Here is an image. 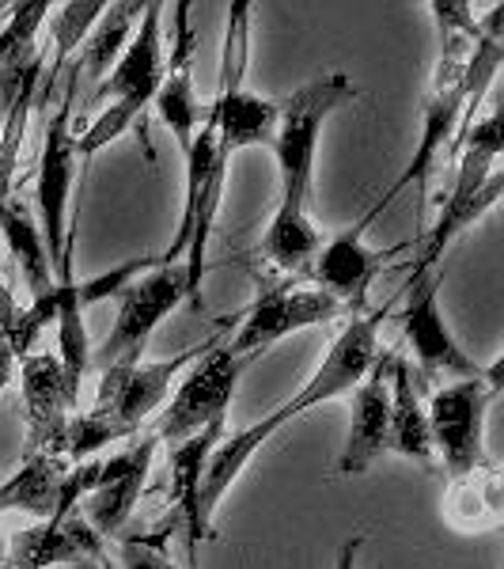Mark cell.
Wrapping results in <instances>:
<instances>
[{"instance_id": "cell-18", "label": "cell", "mask_w": 504, "mask_h": 569, "mask_svg": "<svg viewBox=\"0 0 504 569\" xmlns=\"http://www.w3.org/2000/svg\"><path fill=\"white\" fill-rule=\"evenodd\" d=\"M387 429H391V391H387V357H383V361L372 365V372L353 391V421L342 456H337V471L342 475L369 471L387 452Z\"/></svg>"}, {"instance_id": "cell-21", "label": "cell", "mask_w": 504, "mask_h": 569, "mask_svg": "<svg viewBox=\"0 0 504 569\" xmlns=\"http://www.w3.org/2000/svg\"><path fill=\"white\" fill-rule=\"evenodd\" d=\"M65 456H23L20 471L0 482V512H27L34 520H50L61 501V486L69 475Z\"/></svg>"}, {"instance_id": "cell-16", "label": "cell", "mask_w": 504, "mask_h": 569, "mask_svg": "<svg viewBox=\"0 0 504 569\" xmlns=\"http://www.w3.org/2000/svg\"><path fill=\"white\" fill-rule=\"evenodd\" d=\"M190 61H194V27H190V4H175V42H171V61L163 66V84L155 91L152 107L163 118V126L179 141L182 156L190 152L198 126H201V103L194 96V77H190Z\"/></svg>"}, {"instance_id": "cell-12", "label": "cell", "mask_w": 504, "mask_h": 569, "mask_svg": "<svg viewBox=\"0 0 504 569\" xmlns=\"http://www.w3.org/2000/svg\"><path fill=\"white\" fill-rule=\"evenodd\" d=\"M375 217H380V213L369 209V213L356 220L353 228H345V232H337L334 240H326L323 247H319L315 262H311V266H315L319 289L330 292V297L350 311V316H364V311H369V289L375 284V278H380L383 262L406 251V247L375 251V247L364 243V232L372 228Z\"/></svg>"}, {"instance_id": "cell-26", "label": "cell", "mask_w": 504, "mask_h": 569, "mask_svg": "<svg viewBox=\"0 0 504 569\" xmlns=\"http://www.w3.org/2000/svg\"><path fill=\"white\" fill-rule=\"evenodd\" d=\"M133 437L130 429L114 426V421L99 418V415H72L69 418V429H65V460L69 463H84V460H95L99 448H107L110 440H125Z\"/></svg>"}, {"instance_id": "cell-30", "label": "cell", "mask_w": 504, "mask_h": 569, "mask_svg": "<svg viewBox=\"0 0 504 569\" xmlns=\"http://www.w3.org/2000/svg\"><path fill=\"white\" fill-rule=\"evenodd\" d=\"M364 547V536H353V539H345L342 550H337V562L334 569H356V550Z\"/></svg>"}, {"instance_id": "cell-13", "label": "cell", "mask_w": 504, "mask_h": 569, "mask_svg": "<svg viewBox=\"0 0 504 569\" xmlns=\"http://www.w3.org/2000/svg\"><path fill=\"white\" fill-rule=\"evenodd\" d=\"M155 448H160V437H144L137 440L130 452H118L103 460L99 467V482L95 490L88 493V525L95 536H114V531H122L125 520L133 517L137 501H141V490L144 482H149V471H152V456Z\"/></svg>"}, {"instance_id": "cell-4", "label": "cell", "mask_w": 504, "mask_h": 569, "mask_svg": "<svg viewBox=\"0 0 504 569\" xmlns=\"http://www.w3.org/2000/svg\"><path fill=\"white\" fill-rule=\"evenodd\" d=\"M246 31H251V4L235 0L228 8V31H224V58H220V80L213 96L216 122V149L232 160L243 149H270L273 130H278V103L259 96L243 84L246 72Z\"/></svg>"}, {"instance_id": "cell-15", "label": "cell", "mask_w": 504, "mask_h": 569, "mask_svg": "<svg viewBox=\"0 0 504 569\" xmlns=\"http://www.w3.org/2000/svg\"><path fill=\"white\" fill-rule=\"evenodd\" d=\"M107 547L103 536H95L80 512L61 520H42L34 528H23L8 539L0 566L4 569H46L61 562H103Z\"/></svg>"}, {"instance_id": "cell-29", "label": "cell", "mask_w": 504, "mask_h": 569, "mask_svg": "<svg viewBox=\"0 0 504 569\" xmlns=\"http://www.w3.org/2000/svg\"><path fill=\"white\" fill-rule=\"evenodd\" d=\"M16 365H20V361H16L12 346H8L4 338H0V395H4L8 383L16 380Z\"/></svg>"}, {"instance_id": "cell-3", "label": "cell", "mask_w": 504, "mask_h": 569, "mask_svg": "<svg viewBox=\"0 0 504 569\" xmlns=\"http://www.w3.org/2000/svg\"><path fill=\"white\" fill-rule=\"evenodd\" d=\"M160 20H163V4H144L130 46H125L118 66L107 72V80L95 91V103H110V107H103V114L80 137L72 133V149H77L80 163H91L110 141H118V137L130 130H141L144 152L152 160V144L144 137V110L152 107L155 91L163 84V66H168L163 61Z\"/></svg>"}, {"instance_id": "cell-23", "label": "cell", "mask_w": 504, "mask_h": 569, "mask_svg": "<svg viewBox=\"0 0 504 569\" xmlns=\"http://www.w3.org/2000/svg\"><path fill=\"white\" fill-rule=\"evenodd\" d=\"M504 512L501 501V467L485 463L478 471L463 475V479H452V490H447V520H452L460 531H482L493 528Z\"/></svg>"}, {"instance_id": "cell-5", "label": "cell", "mask_w": 504, "mask_h": 569, "mask_svg": "<svg viewBox=\"0 0 504 569\" xmlns=\"http://www.w3.org/2000/svg\"><path fill=\"white\" fill-rule=\"evenodd\" d=\"M501 388L504 365L493 361V369H485V376L455 380L429 399V440H433V452H440L452 479H463V475L493 463L490 452H485V415H490Z\"/></svg>"}, {"instance_id": "cell-24", "label": "cell", "mask_w": 504, "mask_h": 569, "mask_svg": "<svg viewBox=\"0 0 504 569\" xmlns=\"http://www.w3.org/2000/svg\"><path fill=\"white\" fill-rule=\"evenodd\" d=\"M107 12V4H99V0H69V4H61L58 8V16H53V23H50V31H53V46H58V53H53V66L50 72H42V84H39V103L46 99V91H53V80H58V72L69 66V58L72 53L84 46L88 39V31L99 23V16ZM34 103V107H39Z\"/></svg>"}, {"instance_id": "cell-10", "label": "cell", "mask_w": 504, "mask_h": 569, "mask_svg": "<svg viewBox=\"0 0 504 569\" xmlns=\"http://www.w3.org/2000/svg\"><path fill=\"white\" fill-rule=\"evenodd\" d=\"M440 281L444 273L425 270L406 278V308H402V338L414 346L421 372L429 376H455V380H474L485 369L455 342L444 311H440Z\"/></svg>"}, {"instance_id": "cell-9", "label": "cell", "mask_w": 504, "mask_h": 569, "mask_svg": "<svg viewBox=\"0 0 504 569\" xmlns=\"http://www.w3.org/2000/svg\"><path fill=\"white\" fill-rule=\"evenodd\" d=\"M342 305H337L330 292H323L319 284H281V289H265L259 300L240 316V330H235L232 342H224V350H232L235 357H259L270 346H278L281 338L296 335V330L330 323V319L342 316Z\"/></svg>"}, {"instance_id": "cell-27", "label": "cell", "mask_w": 504, "mask_h": 569, "mask_svg": "<svg viewBox=\"0 0 504 569\" xmlns=\"http://www.w3.org/2000/svg\"><path fill=\"white\" fill-rule=\"evenodd\" d=\"M0 338L12 346L16 361H23V357L34 350V342H39V330L31 323V311L20 308V300L12 297V289H8L4 281H0Z\"/></svg>"}, {"instance_id": "cell-19", "label": "cell", "mask_w": 504, "mask_h": 569, "mask_svg": "<svg viewBox=\"0 0 504 569\" xmlns=\"http://www.w3.org/2000/svg\"><path fill=\"white\" fill-rule=\"evenodd\" d=\"M387 391H391V429L387 452H399L421 467H433V440H429L425 402L414 383V365L402 353H387Z\"/></svg>"}, {"instance_id": "cell-8", "label": "cell", "mask_w": 504, "mask_h": 569, "mask_svg": "<svg viewBox=\"0 0 504 569\" xmlns=\"http://www.w3.org/2000/svg\"><path fill=\"white\" fill-rule=\"evenodd\" d=\"M246 365H251V357H235L232 350H224V342L190 365L175 399L163 407L155 437L168 440V445H179V440L201 433L209 421L228 418V407H232Z\"/></svg>"}, {"instance_id": "cell-1", "label": "cell", "mask_w": 504, "mask_h": 569, "mask_svg": "<svg viewBox=\"0 0 504 569\" xmlns=\"http://www.w3.org/2000/svg\"><path fill=\"white\" fill-rule=\"evenodd\" d=\"M356 99V88L345 72H326L278 103V130H273V160L281 171V201L265 228L262 251L278 270L300 273L315 262L323 232L311 220V194H315V152L326 118L337 107Z\"/></svg>"}, {"instance_id": "cell-17", "label": "cell", "mask_w": 504, "mask_h": 569, "mask_svg": "<svg viewBox=\"0 0 504 569\" xmlns=\"http://www.w3.org/2000/svg\"><path fill=\"white\" fill-rule=\"evenodd\" d=\"M224 426L228 418L209 421L201 433L171 445L168 463H171V498L179 505V517L187 525V558L194 562L198 547L213 539V525L201 517V479H205V463L213 456V448L224 440Z\"/></svg>"}, {"instance_id": "cell-20", "label": "cell", "mask_w": 504, "mask_h": 569, "mask_svg": "<svg viewBox=\"0 0 504 569\" xmlns=\"http://www.w3.org/2000/svg\"><path fill=\"white\" fill-rule=\"evenodd\" d=\"M504 190V171L497 168L490 179L482 182L478 190H471V194H455V190H447V198L440 201V217L436 224L425 232V240L417 247V262L410 273H425V270H440V259H444V251L452 247L466 228L474 224L478 217L490 213L493 206H497Z\"/></svg>"}, {"instance_id": "cell-22", "label": "cell", "mask_w": 504, "mask_h": 569, "mask_svg": "<svg viewBox=\"0 0 504 569\" xmlns=\"http://www.w3.org/2000/svg\"><path fill=\"white\" fill-rule=\"evenodd\" d=\"M144 4H107V12L99 16V23L88 31L84 46H80V58L72 61V77H77V84H103L107 72L118 66V58H122V50L130 46L133 31H137V20H141Z\"/></svg>"}, {"instance_id": "cell-14", "label": "cell", "mask_w": 504, "mask_h": 569, "mask_svg": "<svg viewBox=\"0 0 504 569\" xmlns=\"http://www.w3.org/2000/svg\"><path fill=\"white\" fill-rule=\"evenodd\" d=\"M0 232H4L8 251L20 266V278L31 289V308L27 311H31L34 330L42 335L58 316V284H53V270L50 259H46V243L39 224H34V213L16 198V190H0Z\"/></svg>"}, {"instance_id": "cell-25", "label": "cell", "mask_w": 504, "mask_h": 569, "mask_svg": "<svg viewBox=\"0 0 504 569\" xmlns=\"http://www.w3.org/2000/svg\"><path fill=\"white\" fill-rule=\"evenodd\" d=\"M46 16H50V0H27V4H12L8 23L0 27V69L27 58L31 50H39V31H42Z\"/></svg>"}, {"instance_id": "cell-11", "label": "cell", "mask_w": 504, "mask_h": 569, "mask_svg": "<svg viewBox=\"0 0 504 569\" xmlns=\"http://www.w3.org/2000/svg\"><path fill=\"white\" fill-rule=\"evenodd\" d=\"M23 418H27V452L23 456H65V429L80 402L65 380L58 353H27L20 361Z\"/></svg>"}, {"instance_id": "cell-2", "label": "cell", "mask_w": 504, "mask_h": 569, "mask_svg": "<svg viewBox=\"0 0 504 569\" xmlns=\"http://www.w3.org/2000/svg\"><path fill=\"white\" fill-rule=\"evenodd\" d=\"M380 319H383V311L353 316L342 335L334 338V346L326 350L319 372L311 376L289 402H281L270 418L254 421V426L240 429V433H232V437L224 433V440L213 448V456H209V463H205V479H201V517H205L209 525H213L220 498L232 490L235 479L243 475V467L254 460V452H259L285 421L300 418L311 407H323V402L337 399V395L356 391V383H361L364 376L372 372V365L380 361V342H375V338H380Z\"/></svg>"}, {"instance_id": "cell-6", "label": "cell", "mask_w": 504, "mask_h": 569, "mask_svg": "<svg viewBox=\"0 0 504 569\" xmlns=\"http://www.w3.org/2000/svg\"><path fill=\"white\" fill-rule=\"evenodd\" d=\"M182 300H187V273L179 262H155L141 278H133L118 292V319L110 327L107 342L91 353V365L99 372L125 369V365L144 361L155 327L163 316H171Z\"/></svg>"}, {"instance_id": "cell-31", "label": "cell", "mask_w": 504, "mask_h": 569, "mask_svg": "<svg viewBox=\"0 0 504 569\" xmlns=\"http://www.w3.org/2000/svg\"><path fill=\"white\" fill-rule=\"evenodd\" d=\"M77 569H107L103 562H77Z\"/></svg>"}, {"instance_id": "cell-7", "label": "cell", "mask_w": 504, "mask_h": 569, "mask_svg": "<svg viewBox=\"0 0 504 569\" xmlns=\"http://www.w3.org/2000/svg\"><path fill=\"white\" fill-rule=\"evenodd\" d=\"M216 346H220V335H209L205 342L187 346L182 353L163 357V361H137V365H125V369L99 372L95 410H91V415L114 421V426L130 429V433H141L144 421L163 407L175 376L187 372L190 365L201 361V357L209 350H216Z\"/></svg>"}, {"instance_id": "cell-28", "label": "cell", "mask_w": 504, "mask_h": 569, "mask_svg": "<svg viewBox=\"0 0 504 569\" xmlns=\"http://www.w3.org/2000/svg\"><path fill=\"white\" fill-rule=\"evenodd\" d=\"M122 569H175V562H168V558L155 555V550H149L144 543H125Z\"/></svg>"}]
</instances>
